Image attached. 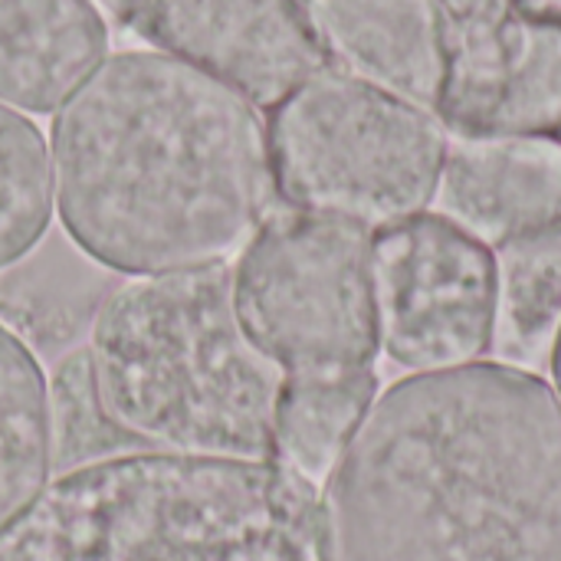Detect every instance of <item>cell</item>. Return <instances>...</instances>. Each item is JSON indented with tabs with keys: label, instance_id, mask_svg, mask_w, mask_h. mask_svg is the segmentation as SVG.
Here are the masks:
<instances>
[{
	"label": "cell",
	"instance_id": "6da1fadb",
	"mask_svg": "<svg viewBox=\"0 0 561 561\" xmlns=\"http://www.w3.org/2000/svg\"><path fill=\"white\" fill-rule=\"evenodd\" d=\"M325 561H561V401L473 362L394 381L322 493Z\"/></svg>",
	"mask_w": 561,
	"mask_h": 561
},
{
	"label": "cell",
	"instance_id": "7a4b0ae2",
	"mask_svg": "<svg viewBox=\"0 0 561 561\" xmlns=\"http://www.w3.org/2000/svg\"><path fill=\"white\" fill-rule=\"evenodd\" d=\"M53 194L72 243L128 276L227 263L279 210L256 105L158 49L102 59L59 105Z\"/></svg>",
	"mask_w": 561,
	"mask_h": 561
},
{
	"label": "cell",
	"instance_id": "3957f363",
	"mask_svg": "<svg viewBox=\"0 0 561 561\" xmlns=\"http://www.w3.org/2000/svg\"><path fill=\"white\" fill-rule=\"evenodd\" d=\"M0 561H325L322 496L276 460L128 450L46 483Z\"/></svg>",
	"mask_w": 561,
	"mask_h": 561
},
{
	"label": "cell",
	"instance_id": "277c9868",
	"mask_svg": "<svg viewBox=\"0 0 561 561\" xmlns=\"http://www.w3.org/2000/svg\"><path fill=\"white\" fill-rule=\"evenodd\" d=\"M89 362L105 417L135 447L276 457L283 371L237 316L233 266L125 279L95 312Z\"/></svg>",
	"mask_w": 561,
	"mask_h": 561
},
{
	"label": "cell",
	"instance_id": "5b68a950",
	"mask_svg": "<svg viewBox=\"0 0 561 561\" xmlns=\"http://www.w3.org/2000/svg\"><path fill=\"white\" fill-rule=\"evenodd\" d=\"M233 306L283 371L276 463L319 486L378 391L371 233L279 207L240 250Z\"/></svg>",
	"mask_w": 561,
	"mask_h": 561
},
{
	"label": "cell",
	"instance_id": "8992f818",
	"mask_svg": "<svg viewBox=\"0 0 561 561\" xmlns=\"http://www.w3.org/2000/svg\"><path fill=\"white\" fill-rule=\"evenodd\" d=\"M266 141L279 204L368 233L424 214L437 194L444 122L339 66L270 108Z\"/></svg>",
	"mask_w": 561,
	"mask_h": 561
},
{
	"label": "cell",
	"instance_id": "52a82bcc",
	"mask_svg": "<svg viewBox=\"0 0 561 561\" xmlns=\"http://www.w3.org/2000/svg\"><path fill=\"white\" fill-rule=\"evenodd\" d=\"M378 345L411 371L473 365L493 348L496 260L444 214H417L371 233Z\"/></svg>",
	"mask_w": 561,
	"mask_h": 561
},
{
	"label": "cell",
	"instance_id": "ba28073f",
	"mask_svg": "<svg viewBox=\"0 0 561 561\" xmlns=\"http://www.w3.org/2000/svg\"><path fill=\"white\" fill-rule=\"evenodd\" d=\"M444 128L561 138V16L523 0H437Z\"/></svg>",
	"mask_w": 561,
	"mask_h": 561
},
{
	"label": "cell",
	"instance_id": "9c48e42d",
	"mask_svg": "<svg viewBox=\"0 0 561 561\" xmlns=\"http://www.w3.org/2000/svg\"><path fill=\"white\" fill-rule=\"evenodd\" d=\"M158 53L191 62L256 108L332 66L302 0H99Z\"/></svg>",
	"mask_w": 561,
	"mask_h": 561
},
{
	"label": "cell",
	"instance_id": "30bf717a",
	"mask_svg": "<svg viewBox=\"0 0 561 561\" xmlns=\"http://www.w3.org/2000/svg\"><path fill=\"white\" fill-rule=\"evenodd\" d=\"M437 204L490 250L561 224V138L473 135L447 141Z\"/></svg>",
	"mask_w": 561,
	"mask_h": 561
},
{
	"label": "cell",
	"instance_id": "8fae6325",
	"mask_svg": "<svg viewBox=\"0 0 561 561\" xmlns=\"http://www.w3.org/2000/svg\"><path fill=\"white\" fill-rule=\"evenodd\" d=\"M329 62L437 115L447 59L437 0H302Z\"/></svg>",
	"mask_w": 561,
	"mask_h": 561
},
{
	"label": "cell",
	"instance_id": "7c38bea8",
	"mask_svg": "<svg viewBox=\"0 0 561 561\" xmlns=\"http://www.w3.org/2000/svg\"><path fill=\"white\" fill-rule=\"evenodd\" d=\"M95 0H0V102L59 108L105 59Z\"/></svg>",
	"mask_w": 561,
	"mask_h": 561
},
{
	"label": "cell",
	"instance_id": "4fadbf2b",
	"mask_svg": "<svg viewBox=\"0 0 561 561\" xmlns=\"http://www.w3.org/2000/svg\"><path fill=\"white\" fill-rule=\"evenodd\" d=\"M493 260V348L519 368L539 365L546 355H552L561 329V224L496 247Z\"/></svg>",
	"mask_w": 561,
	"mask_h": 561
},
{
	"label": "cell",
	"instance_id": "5bb4252c",
	"mask_svg": "<svg viewBox=\"0 0 561 561\" xmlns=\"http://www.w3.org/2000/svg\"><path fill=\"white\" fill-rule=\"evenodd\" d=\"M49 463L46 375L26 342L0 322V533L36 500Z\"/></svg>",
	"mask_w": 561,
	"mask_h": 561
},
{
	"label": "cell",
	"instance_id": "9a60e30c",
	"mask_svg": "<svg viewBox=\"0 0 561 561\" xmlns=\"http://www.w3.org/2000/svg\"><path fill=\"white\" fill-rule=\"evenodd\" d=\"M53 214V171L39 128L0 105V270L43 240Z\"/></svg>",
	"mask_w": 561,
	"mask_h": 561
},
{
	"label": "cell",
	"instance_id": "2e32d148",
	"mask_svg": "<svg viewBox=\"0 0 561 561\" xmlns=\"http://www.w3.org/2000/svg\"><path fill=\"white\" fill-rule=\"evenodd\" d=\"M49 431H53V447H62L66 454H79L85 447H105V454L112 447L135 450V444L102 411L89 348H76L56 365L53 394H49Z\"/></svg>",
	"mask_w": 561,
	"mask_h": 561
},
{
	"label": "cell",
	"instance_id": "e0dca14e",
	"mask_svg": "<svg viewBox=\"0 0 561 561\" xmlns=\"http://www.w3.org/2000/svg\"><path fill=\"white\" fill-rule=\"evenodd\" d=\"M549 365H552V381H556V391H559V401H561V329H559V335H556V345H552Z\"/></svg>",
	"mask_w": 561,
	"mask_h": 561
}]
</instances>
